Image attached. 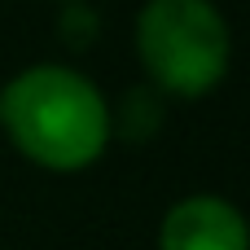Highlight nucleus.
<instances>
[{"label":"nucleus","instance_id":"nucleus-2","mask_svg":"<svg viewBox=\"0 0 250 250\" xmlns=\"http://www.w3.org/2000/svg\"><path fill=\"white\" fill-rule=\"evenodd\" d=\"M136 53L154 83L198 97L229 70V22L211 0H145L136 13Z\"/></svg>","mask_w":250,"mask_h":250},{"label":"nucleus","instance_id":"nucleus-1","mask_svg":"<svg viewBox=\"0 0 250 250\" xmlns=\"http://www.w3.org/2000/svg\"><path fill=\"white\" fill-rule=\"evenodd\" d=\"M0 123L22 154L53 171L88 167L110 141V105L101 88L57 62L26 66L0 88Z\"/></svg>","mask_w":250,"mask_h":250},{"label":"nucleus","instance_id":"nucleus-3","mask_svg":"<svg viewBox=\"0 0 250 250\" xmlns=\"http://www.w3.org/2000/svg\"><path fill=\"white\" fill-rule=\"evenodd\" d=\"M163 250H250L246 215L220 198V193H193L180 198L158 229Z\"/></svg>","mask_w":250,"mask_h":250}]
</instances>
